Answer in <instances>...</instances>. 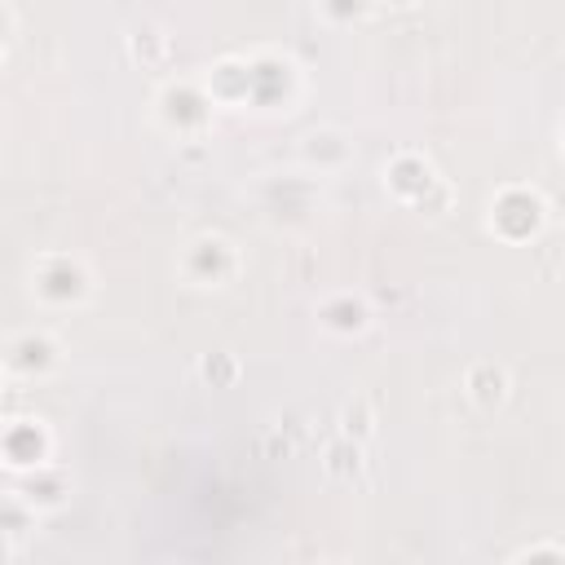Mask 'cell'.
I'll return each instance as SVG.
<instances>
[{
    "instance_id": "e0dca14e",
    "label": "cell",
    "mask_w": 565,
    "mask_h": 565,
    "mask_svg": "<svg viewBox=\"0 0 565 565\" xmlns=\"http://www.w3.org/2000/svg\"><path fill=\"white\" fill-rule=\"evenodd\" d=\"M335 433L349 437V441H358V446H366V441L380 433V415H375V406H371L366 397H349V402L340 406V415H335Z\"/></svg>"
},
{
    "instance_id": "4fadbf2b",
    "label": "cell",
    "mask_w": 565,
    "mask_h": 565,
    "mask_svg": "<svg viewBox=\"0 0 565 565\" xmlns=\"http://www.w3.org/2000/svg\"><path fill=\"white\" fill-rule=\"evenodd\" d=\"M459 388H463V397H468L481 415H494V411H503L508 397H512V371H508L503 362H494V358H477V362L463 366Z\"/></svg>"
},
{
    "instance_id": "2e32d148",
    "label": "cell",
    "mask_w": 565,
    "mask_h": 565,
    "mask_svg": "<svg viewBox=\"0 0 565 565\" xmlns=\"http://www.w3.org/2000/svg\"><path fill=\"white\" fill-rule=\"evenodd\" d=\"M322 472L331 477V481H358L362 477V468H366V446H358V441H349V437H331L327 446H322Z\"/></svg>"
},
{
    "instance_id": "52a82bcc",
    "label": "cell",
    "mask_w": 565,
    "mask_h": 565,
    "mask_svg": "<svg viewBox=\"0 0 565 565\" xmlns=\"http://www.w3.org/2000/svg\"><path fill=\"white\" fill-rule=\"evenodd\" d=\"M172 274L190 291H225L243 278V247L230 234H216V230L190 234L172 256Z\"/></svg>"
},
{
    "instance_id": "5b68a950",
    "label": "cell",
    "mask_w": 565,
    "mask_h": 565,
    "mask_svg": "<svg viewBox=\"0 0 565 565\" xmlns=\"http://www.w3.org/2000/svg\"><path fill=\"white\" fill-rule=\"evenodd\" d=\"M247 57V110L256 115H291L305 102V66L274 44H256Z\"/></svg>"
},
{
    "instance_id": "5bb4252c",
    "label": "cell",
    "mask_w": 565,
    "mask_h": 565,
    "mask_svg": "<svg viewBox=\"0 0 565 565\" xmlns=\"http://www.w3.org/2000/svg\"><path fill=\"white\" fill-rule=\"evenodd\" d=\"M207 97L216 110H247V57L243 53H221L199 71Z\"/></svg>"
},
{
    "instance_id": "8fae6325",
    "label": "cell",
    "mask_w": 565,
    "mask_h": 565,
    "mask_svg": "<svg viewBox=\"0 0 565 565\" xmlns=\"http://www.w3.org/2000/svg\"><path fill=\"white\" fill-rule=\"evenodd\" d=\"M349 163H353V137L344 128L313 124V128L300 132V141H296V168H305L318 181H327V177H340Z\"/></svg>"
},
{
    "instance_id": "7402d4cb",
    "label": "cell",
    "mask_w": 565,
    "mask_h": 565,
    "mask_svg": "<svg viewBox=\"0 0 565 565\" xmlns=\"http://www.w3.org/2000/svg\"><path fill=\"white\" fill-rule=\"evenodd\" d=\"M4 388H9V380H4V371H0V397H4Z\"/></svg>"
},
{
    "instance_id": "9a60e30c",
    "label": "cell",
    "mask_w": 565,
    "mask_h": 565,
    "mask_svg": "<svg viewBox=\"0 0 565 565\" xmlns=\"http://www.w3.org/2000/svg\"><path fill=\"white\" fill-rule=\"evenodd\" d=\"M124 53H128L132 66L159 71V66H168V57H172V35H168L163 26H154V22H141V26H132V31L124 35Z\"/></svg>"
},
{
    "instance_id": "3957f363",
    "label": "cell",
    "mask_w": 565,
    "mask_h": 565,
    "mask_svg": "<svg viewBox=\"0 0 565 565\" xmlns=\"http://www.w3.org/2000/svg\"><path fill=\"white\" fill-rule=\"evenodd\" d=\"M481 225L494 243H508V247H525V243H539L552 225V203L539 185L530 181H503L486 207H481Z\"/></svg>"
},
{
    "instance_id": "ac0fdd59",
    "label": "cell",
    "mask_w": 565,
    "mask_h": 565,
    "mask_svg": "<svg viewBox=\"0 0 565 565\" xmlns=\"http://www.w3.org/2000/svg\"><path fill=\"white\" fill-rule=\"evenodd\" d=\"M313 13H318V22L331 26V31H353V26L371 22L375 0H313Z\"/></svg>"
},
{
    "instance_id": "8992f818",
    "label": "cell",
    "mask_w": 565,
    "mask_h": 565,
    "mask_svg": "<svg viewBox=\"0 0 565 565\" xmlns=\"http://www.w3.org/2000/svg\"><path fill=\"white\" fill-rule=\"evenodd\" d=\"M388 199L406 212H419V216H446L450 203H455V185L441 177V168L424 154V150H397L384 172H380Z\"/></svg>"
},
{
    "instance_id": "ffe728a7",
    "label": "cell",
    "mask_w": 565,
    "mask_h": 565,
    "mask_svg": "<svg viewBox=\"0 0 565 565\" xmlns=\"http://www.w3.org/2000/svg\"><path fill=\"white\" fill-rule=\"evenodd\" d=\"M561 565L565 561V543L561 539H534V543H521L516 552H508V565Z\"/></svg>"
},
{
    "instance_id": "7a4b0ae2",
    "label": "cell",
    "mask_w": 565,
    "mask_h": 565,
    "mask_svg": "<svg viewBox=\"0 0 565 565\" xmlns=\"http://www.w3.org/2000/svg\"><path fill=\"white\" fill-rule=\"evenodd\" d=\"M252 203H256V221L274 234H296L309 230L322 212V181L305 168H287V172H269L252 185Z\"/></svg>"
},
{
    "instance_id": "9c48e42d",
    "label": "cell",
    "mask_w": 565,
    "mask_h": 565,
    "mask_svg": "<svg viewBox=\"0 0 565 565\" xmlns=\"http://www.w3.org/2000/svg\"><path fill=\"white\" fill-rule=\"evenodd\" d=\"M57 455V437L49 419L40 415H9L0 419V468L4 472H31Z\"/></svg>"
},
{
    "instance_id": "30bf717a",
    "label": "cell",
    "mask_w": 565,
    "mask_h": 565,
    "mask_svg": "<svg viewBox=\"0 0 565 565\" xmlns=\"http://www.w3.org/2000/svg\"><path fill=\"white\" fill-rule=\"evenodd\" d=\"M313 322L331 340H362L375 327V305L358 287H335L313 300Z\"/></svg>"
},
{
    "instance_id": "ba28073f",
    "label": "cell",
    "mask_w": 565,
    "mask_h": 565,
    "mask_svg": "<svg viewBox=\"0 0 565 565\" xmlns=\"http://www.w3.org/2000/svg\"><path fill=\"white\" fill-rule=\"evenodd\" d=\"M66 366V344L53 327H18L0 340V371L9 384H44Z\"/></svg>"
},
{
    "instance_id": "6da1fadb",
    "label": "cell",
    "mask_w": 565,
    "mask_h": 565,
    "mask_svg": "<svg viewBox=\"0 0 565 565\" xmlns=\"http://www.w3.org/2000/svg\"><path fill=\"white\" fill-rule=\"evenodd\" d=\"M26 296L44 313H79L97 296V274L79 252L49 247L26 260Z\"/></svg>"
},
{
    "instance_id": "603a6c76",
    "label": "cell",
    "mask_w": 565,
    "mask_h": 565,
    "mask_svg": "<svg viewBox=\"0 0 565 565\" xmlns=\"http://www.w3.org/2000/svg\"><path fill=\"white\" fill-rule=\"evenodd\" d=\"M0 71H4V44H0Z\"/></svg>"
},
{
    "instance_id": "277c9868",
    "label": "cell",
    "mask_w": 565,
    "mask_h": 565,
    "mask_svg": "<svg viewBox=\"0 0 565 565\" xmlns=\"http://www.w3.org/2000/svg\"><path fill=\"white\" fill-rule=\"evenodd\" d=\"M150 124L168 141H203L216 124V102L207 97L199 75H168L150 93Z\"/></svg>"
},
{
    "instance_id": "d6986e66",
    "label": "cell",
    "mask_w": 565,
    "mask_h": 565,
    "mask_svg": "<svg viewBox=\"0 0 565 565\" xmlns=\"http://www.w3.org/2000/svg\"><path fill=\"white\" fill-rule=\"evenodd\" d=\"M194 375H199L207 388H225V384H238V380H243V362H238V353L216 349V353H203V358L194 362Z\"/></svg>"
},
{
    "instance_id": "44dd1931",
    "label": "cell",
    "mask_w": 565,
    "mask_h": 565,
    "mask_svg": "<svg viewBox=\"0 0 565 565\" xmlns=\"http://www.w3.org/2000/svg\"><path fill=\"white\" fill-rule=\"evenodd\" d=\"M375 4H388V9H415V4H424V0H375Z\"/></svg>"
},
{
    "instance_id": "7c38bea8",
    "label": "cell",
    "mask_w": 565,
    "mask_h": 565,
    "mask_svg": "<svg viewBox=\"0 0 565 565\" xmlns=\"http://www.w3.org/2000/svg\"><path fill=\"white\" fill-rule=\"evenodd\" d=\"M13 494H18L35 516H53V512H62V508L71 503L75 477H71L57 459H49V463H40V468H31V472H18V477H13Z\"/></svg>"
}]
</instances>
